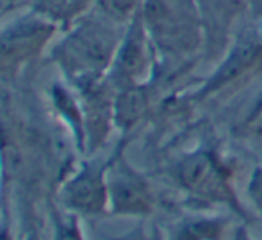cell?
<instances>
[{
  "label": "cell",
  "mask_w": 262,
  "mask_h": 240,
  "mask_svg": "<svg viewBox=\"0 0 262 240\" xmlns=\"http://www.w3.org/2000/svg\"><path fill=\"white\" fill-rule=\"evenodd\" d=\"M141 18L157 54L152 82L162 94L193 86L204 61V23L194 0H145Z\"/></svg>",
  "instance_id": "7a4b0ae2"
},
{
  "label": "cell",
  "mask_w": 262,
  "mask_h": 240,
  "mask_svg": "<svg viewBox=\"0 0 262 240\" xmlns=\"http://www.w3.org/2000/svg\"><path fill=\"white\" fill-rule=\"evenodd\" d=\"M97 0H29L27 7L38 16L54 23L59 31H66L79 18L90 13Z\"/></svg>",
  "instance_id": "5bb4252c"
},
{
  "label": "cell",
  "mask_w": 262,
  "mask_h": 240,
  "mask_svg": "<svg viewBox=\"0 0 262 240\" xmlns=\"http://www.w3.org/2000/svg\"><path fill=\"white\" fill-rule=\"evenodd\" d=\"M230 240H252V237H250L246 226H235L230 235Z\"/></svg>",
  "instance_id": "ffe728a7"
},
{
  "label": "cell",
  "mask_w": 262,
  "mask_h": 240,
  "mask_svg": "<svg viewBox=\"0 0 262 240\" xmlns=\"http://www.w3.org/2000/svg\"><path fill=\"white\" fill-rule=\"evenodd\" d=\"M157 68V54L154 48L141 13L132 18L125 29L107 79L116 91L148 84Z\"/></svg>",
  "instance_id": "52a82bcc"
},
{
  "label": "cell",
  "mask_w": 262,
  "mask_h": 240,
  "mask_svg": "<svg viewBox=\"0 0 262 240\" xmlns=\"http://www.w3.org/2000/svg\"><path fill=\"white\" fill-rule=\"evenodd\" d=\"M24 2L27 4L29 0H4V7H6V11H9V9H14V7L21 6Z\"/></svg>",
  "instance_id": "44dd1931"
},
{
  "label": "cell",
  "mask_w": 262,
  "mask_h": 240,
  "mask_svg": "<svg viewBox=\"0 0 262 240\" xmlns=\"http://www.w3.org/2000/svg\"><path fill=\"white\" fill-rule=\"evenodd\" d=\"M61 32L54 23L27 9L0 27V75H11L38 57Z\"/></svg>",
  "instance_id": "8992f818"
},
{
  "label": "cell",
  "mask_w": 262,
  "mask_h": 240,
  "mask_svg": "<svg viewBox=\"0 0 262 240\" xmlns=\"http://www.w3.org/2000/svg\"><path fill=\"white\" fill-rule=\"evenodd\" d=\"M246 199L259 215H262V164L252 169L246 182Z\"/></svg>",
  "instance_id": "e0dca14e"
},
{
  "label": "cell",
  "mask_w": 262,
  "mask_h": 240,
  "mask_svg": "<svg viewBox=\"0 0 262 240\" xmlns=\"http://www.w3.org/2000/svg\"><path fill=\"white\" fill-rule=\"evenodd\" d=\"M166 148L159 176L179 196L184 208L212 212L216 206H225L239 219H250L235 189L237 165L212 123L196 121L189 146L173 141Z\"/></svg>",
  "instance_id": "6da1fadb"
},
{
  "label": "cell",
  "mask_w": 262,
  "mask_h": 240,
  "mask_svg": "<svg viewBox=\"0 0 262 240\" xmlns=\"http://www.w3.org/2000/svg\"><path fill=\"white\" fill-rule=\"evenodd\" d=\"M125 29L93 7L62 31V38L49 48V59L72 87L105 79Z\"/></svg>",
  "instance_id": "3957f363"
},
{
  "label": "cell",
  "mask_w": 262,
  "mask_h": 240,
  "mask_svg": "<svg viewBox=\"0 0 262 240\" xmlns=\"http://www.w3.org/2000/svg\"><path fill=\"white\" fill-rule=\"evenodd\" d=\"M49 98L54 107V112L68 127L77 150L86 155L84 116H82V107H80V100L77 96V91L68 82L59 80V82H54L49 87Z\"/></svg>",
  "instance_id": "4fadbf2b"
},
{
  "label": "cell",
  "mask_w": 262,
  "mask_h": 240,
  "mask_svg": "<svg viewBox=\"0 0 262 240\" xmlns=\"http://www.w3.org/2000/svg\"><path fill=\"white\" fill-rule=\"evenodd\" d=\"M262 77V20H248L241 25L223 57L212 66L205 79L186 89L194 107L225 103L252 86Z\"/></svg>",
  "instance_id": "277c9868"
},
{
  "label": "cell",
  "mask_w": 262,
  "mask_h": 240,
  "mask_svg": "<svg viewBox=\"0 0 262 240\" xmlns=\"http://www.w3.org/2000/svg\"><path fill=\"white\" fill-rule=\"evenodd\" d=\"M152 240H162V237H161V231H159V228H156V230H154V237H152Z\"/></svg>",
  "instance_id": "7402d4cb"
},
{
  "label": "cell",
  "mask_w": 262,
  "mask_h": 240,
  "mask_svg": "<svg viewBox=\"0 0 262 240\" xmlns=\"http://www.w3.org/2000/svg\"><path fill=\"white\" fill-rule=\"evenodd\" d=\"M111 240H150V238H148V235H146L143 223H139L138 226H134L130 231L123 233L121 237H114V238H111Z\"/></svg>",
  "instance_id": "ac0fdd59"
},
{
  "label": "cell",
  "mask_w": 262,
  "mask_h": 240,
  "mask_svg": "<svg viewBox=\"0 0 262 240\" xmlns=\"http://www.w3.org/2000/svg\"><path fill=\"white\" fill-rule=\"evenodd\" d=\"M145 0H97L95 7L121 25H128L132 18L141 13Z\"/></svg>",
  "instance_id": "9a60e30c"
},
{
  "label": "cell",
  "mask_w": 262,
  "mask_h": 240,
  "mask_svg": "<svg viewBox=\"0 0 262 240\" xmlns=\"http://www.w3.org/2000/svg\"><path fill=\"white\" fill-rule=\"evenodd\" d=\"M232 231L230 215L187 210V213L171 221L161 231V237L162 240H227Z\"/></svg>",
  "instance_id": "7c38bea8"
},
{
  "label": "cell",
  "mask_w": 262,
  "mask_h": 240,
  "mask_svg": "<svg viewBox=\"0 0 262 240\" xmlns=\"http://www.w3.org/2000/svg\"><path fill=\"white\" fill-rule=\"evenodd\" d=\"M248 11L252 20H262V0H248Z\"/></svg>",
  "instance_id": "d6986e66"
},
{
  "label": "cell",
  "mask_w": 262,
  "mask_h": 240,
  "mask_svg": "<svg viewBox=\"0 0 262 240\" xmlns=\"http://www.w3.org/2000/svg\"><path fill=\"white\" fill-rule=\"evenodd\" d=\"M246 94L241 96L230 110L228 119V137L230 141L262 157V77L246 87Z\"/></svg>",
  "instance_id": "8fae6325"
},
{
  "label": "cell",
  "mask_w": 262,
  "mask_h": 240,
  "mask_svg": "<svg viewBox=\"0 0 262 240\" xmlns=\"http://www.w3.org/2000/svg\"><path fill=\"white\" fill-rule=\"evenodd\" d=\"M107 157H95L84 160L73 169L61 183L57 192L59 203L66 212L77 215H102L109 213V192H107Z\"/></svg>",
  "instance_id": "ba28073f"
},
{
  "label": "cell",
  "mask_w": 262,
  "mask_h": 240,
  "mask_svg": "<svg viewBox=\"0 0 262 240\" xmlns=\"http://www.w3.org/2000/svg\"><path fill=\"white\" fill-rule=\"evenodd\" d=\"M128 139L121 135L113 150L107 167V192L109 213L125 217H146L156 212L159 196L154 183L145 173L139 171L125 155Z\"/></svg>",
  "instance_id": "5b68a950"
},
{
  "label": "cell",
  "mask_w": 262,
  "mask_h": 240,
  "mask_svg": "<svg viewBox=\"0 0 262 240\" xmlns=\"http://www.w3.org/2000/svg\"><path fill=\"white\" fill-rule=\"evenodd\" d=\"M80 100L86 132V155H97L109 141L111 132L116 128L114 123V102L116 89L109 79H98L93 82L73 87Z\"/></svg>",
  "instance_id": "30bf717a"
},
{
  "label": "cell",
  "mask_w": 262,
  "mask_h": 240,
  "mask_svg": "<svg viewBox=\"0 0 262 240\" xmlns=\"http://www.w3.org/2000/svg\"><path fill=\"white\" fill-rule=\"evenodd\" d=\"M204 23V61L212 68L227 52L241 25L250 18L248 0H194Z\"/></svg>",
  "instance_id": "9c48e42d"
},
{
  "label": "cell",
  "mask_w": 262,
  "mask_h": 240,
  "mask_svg": "<svg viewBox=\"0 0 262 240\" xmlns=\"http://www.w3.org/2000/svg\"><path fill=\"white\" fill-rule=\"evenodd\" d=\"M52 240H84V233L79 224V215L72 212L55 213Z\"/></svg>",
  "instance_id": "2e32d148"
}]
</instances>
